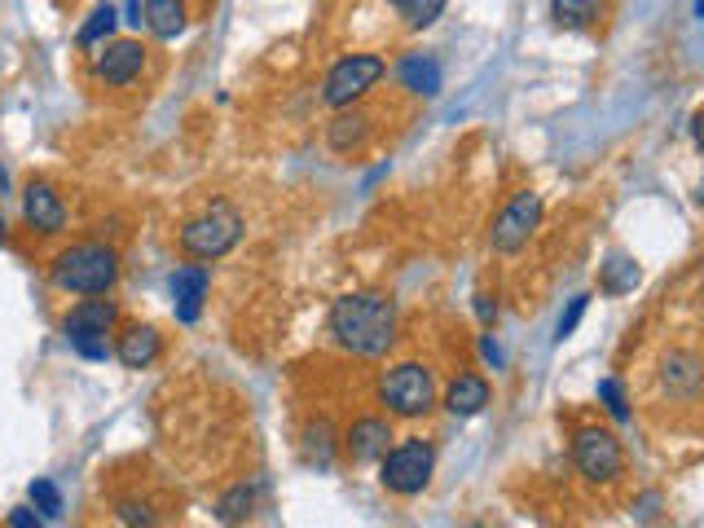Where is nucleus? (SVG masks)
Segmentation results:
<instances>
[{"label":"nucleus","mask_w":704,"mask_h":528,"mask_svg":"<svg viewBox=\"0 0 704 528\" xmlns=\"http://www.w3.org/2000/svg\"><path fill=\"white\" fill-rule=\"evenodd\" d=\"M692 136H696V145H701V154H704V111L696 115V124H692Z\"/></svg>","instance_id":"72a5a7b5"},{"label":"nucleus","mask_w":704,"mask_h":528,"mask_svg":"<svg viewBox=\"0 0 704 528\" xmlns=\"http://www.w3.org/2000/svg\"><path fill=\"white\" fill-rule=\"evenodd\" d=\"M661 384L670 396H696L704 388V362L692 353H670L661 362Z\"/></svg>","instance_id":"dca6fc26"},{"label":"nucleus","mask_w":704,"mask_h":528,"mask_svg":"<svg viewBox=\"0 0 704 528\" xmlns=\"http://www.w3.org/2000/svg\"><path fill=\"white\" fill-rule=\"evenodd\" d=\"M401 84H405L410 93L436 98V93H441V67H436V58H428V53H410V58L401 62Z\"/></svg>","instance_id":"6ab92c4d"},{"label":"nucleus","mask_w":704,"mask_h":528,"mask_svg":"<svg viewBox=\"0 0 704 528\" xmlns=\"http://www.w3.org/2000/svg\"><path fill=\"white\" fill-rule=\"evenodd\" d=\"M4 234H9V230H4V212H0V243H4Z\"/></svg>","instance_id":"c9c22d12"},{"label":"nucleus","mask_w":704,"mask_h":528,"mask_svg":"<svg viewBox=\"0 0 704 528\" xmlns=\"http://www.w3.org/2000/svg\"><path fill=\"white\" fill-rule=\"evenodd\" d=\"M551 9L564 27H590L603 13V0H551Z\"/></svg>","instance_id":"393cba45"},{"label":"nucleus","mask_w":704,"mask_h":528,"mask_svg":"<svg viewBox=\"0 0 704 528\" xmlns=\"http://www.w3.org/2000/svg\"><path fill=\"white\" fill-rule=\"evenodd\" d=\"M31 507L44 516V520H58L62 516V494L53 480H31Z\"/></svg>","instance_id":"a878e982"},{"label":"nucleus","mask_w":704,"mask_h":528,"mask_svg":"<svg viewBox=\"0 0 704 528\" xmlns=\"http://www.w3.org/2000/svg\"><path fill=\"white\" fill-rule=\"evenodd\" d=\"M123 13H128L123 22H132V27H141V22H145V9H141V0H123Z\"/></svg>","instance_id":"473e14b6"},{"label":"nucleus","mask_w":704,"mask_h":528,"mask_svg":"<svg viewBox=\"0 0 704 528\" xmlns=\"http://www.w3.org/2000/svg\"><path fill=\"white\" fill-rule=\"evenodd\" d=\"M537 221H542V199L533 194V190H520L497 216H493V230H489V247L493 252H502V256H515L529 238H533V230H537Z\"/></svg>","instance_id":"1a4fd4ad"},{"label":"nucleus","mask_w":704,"mask_h":528,"mask_svg":"<svg viewBox=\"0 0 704 528\" xmlns=\"http://www.w3.org/2000/svg\"><path fill=\"white\" fill-rule=\"evenodd\" d=\"M115 27H119V9L115 4H98L93 13H89V22L80 27V35H76V44L89 53V49H102L111 35H115Z\"/></svg>","instance_id":"aec40b11"},{"label":"nucleus","mask_w":704,"mask_h":528,"mask_svg":"<svg viewBox=\"0 0 704 528\" xmlns=\"http://www.w3.org/2000/svg\"><path fill=\"white\" fill-rule=\"evenodd\" d=\"M586 304H590V295H577V299H573V304H569V313H564V317H560V335H555V339H569V335H573V331H577V322H582V317H586Z\"/></svg>","instance_id":"cd10ccee"},{"label":"nucleus","mask_w":704,"mask_h":528,"mask_svg":"<svg viewBox=\"0 0 704 528\" xmlns=\"http://www.w3.org/2000/svg\"><path fill=\"white\" fill-rule=\"evenodd\" d=\"M484 405H489V384L480 375H459L445 393V409L459 414V418H475Z\"/></svg>","instance_id":"f3484780"},{"label":"nucleus","mask_w":704,"mask_h":528,"mask_svg":"<svg viewBox=\"0 0 704 528\" xmlns=\"http://www.w3.org/2000/svg\"><path fill=\"white\" fill-rule=\"evenodd\" d=\"M4 194H9V172L0 167V199H4Z\"/></svg>","instance_id":"f704fd0d"},{"label":"nucleus","mask_w":704,"mask_h":528,"mask_svg":"<svg viewBox=\"0 0 704 528\" xmlns=\"http://www.w3.org/2000/svg\"><path fill=\"white\" fill-rule=\"evenodd\" d=\"M115 322L119 308L102 295H84L67 317H62V335L71 344V353H80L84 362H107L115 357Z\"/></svg>","instance_id":"20e7f679"},{"label":"nucleus","mask_w":704,"mask_h":528,"mask_svg":"<svg viewBox=\"0 0 704 528\" xmlns=\"http://www.w3.org/2000/svg\"><path fill=\"white\" fill-rule=\"evenodd\" d=\"M573 463H577V471L586 476L590 485H612L625 471L621 440L612 431H603V427H582L573 436Z\"/></svg>","instance_id":"6e6552de"},{"label":"nucleus","mask_w":704,"mask_h":528,"mask_svg":"<svg viewBox=\"0 0 704 528\" xmlns=\"http://www.w3.org/2000/svg\"><path fill=\"white\" fill-rule=\"evenodd\" d=\"M255 485H234L221 502H217V520H225V525H238V520H247L251 511H255Z\"/></svg>","instance_id":"4be33fe9"},{"label":"nucleus","mask_w":704,"mask_h":528,"mask_svg":"<svg viewBox=\"0 0 704 528\" xmlns=\"http://www.w3.org/2000/svg\"><path fill=\"white\" fill-rule=\"evenodd\" d=\"M304 449H309V458H313L318 467H331V454H335V431H331V423H326V418L309 423V431H304Z\"/></svg>","instance_id":"b1692460"},{"label":"nucleus","mask_w":704,"mask_h":528,"mask_svg":"<svg viewBox=\"0 0 704 528\" xmlns=\"http://www.w3.org/2000/svg\"><path fill=\"white\" fill-rule=\"evenodd\" d=\"M475 317H480L484 326H493V317H497V304H493L489 295H475Z\"/></svg>","instance_id":"7c9ffc66"},{"label":"nucleus","mask_w":704,"mask_h":528,"mask_svg":"<svg viewBox=\"0 0 704 528\" xmlns=\"http://www.w3.org/2000/svg\"><path fill=\"white\" fill-rule=\"evenodd\" d=\"M388 440H392V427L383 418H356L349 431H344V454L352 463H379L388 454Z\"/></svg>","instance_id":"4468645a"},{"label":"nucleus","mask_w":704,"mask_h":528,"mask_svg":"<svg viewBox=\"0 0 704 528\" xmlns=\"http://www.w3.org/2000/svg\"><path fill=\"white\" fill-rule=\"evenodd\" d=\"M40 525H44V516L31 511V507H13L9 511V528H40Z\"/></svg>","instance_id":"c756f323"},{"label":"nucleus","mask_w":704,"mask_h":528,"mask_svg":"<svg viewBox=\"0 0 704 528\" xmlns=\"http://www.w3.org/2000/svg\"><path fill=\"white\" fill-rule=\"evenodd\" d=\"M49 282L67 295H111L119 282V252L107 243H76L53 256Z\"/></svg>","instance_id":"f03ea898"},{"label":"nucleus","mask_w":704,"mask_h":528,"mask_svg":"<svg viewBox=\"0 0 704 528\" xmlns=\"http://www.w3.org/2000/svg\"><path fill=\"white\" fill-rule=\"evenodd\" d=\"M480 353H484V362H489V366H493V370H502V348H497V344H493V339H489V335H484V339H480Z\"/></svg>","instance_id":"2f4dec72"},{"label":"nucleus","mask_w":704,"mask_h":528,"mask_svg":"<svg viewBox=\"0 0 704 528\" xmlns=\"http://www.w3.org/2000/svg\"><path fill=\"white\" fill-rule=\"evenodd\" d=\"M370 115L365 111H356V106H340V115L326 124V145L335 150V154H356L365 141H370Z\"/></svg>","instance_id":"2eb2a0df"},{"label":"nucleus","mask_w":704,"mask_h":528,"mask_svg":"<svg viewBox=\"0 0 704 528\" xmlns=\"http://www.w3.org/2000/svg\"><path fill=\"white\" fill-rule=\"evenodd\" d=\"M115 520H123V525H154V511L145 502H119Z\"/></svg>","instance_id":"c85d7f7f"},{"label":"nucleus","mask_w":704,"mask_h":528,"mask_svg":"<svg viewBox=\"0 0 704 528\" xmlns=\"http://www.w3.org/2000/svg\"><path fill=\"white\" fill-rule=\"evenodd\" d=\"M388 4L405 18L410 31H423V27H432L445 13V0H388Z\"/></svg>","instance_id":"412c9836"},{"label":"nucleus","mask_w":704,"mask_h":528,"mask_svg":"<svg viewBox=\"0 0 704 528\" xmlns=\"http://www.w3.org/2000/svg\"><path fill=\"white\" fill-rule=\"evenodd\" d=\"M383 71H388V62L379 53H349V58H340L326 71V80H322V102L335 106V111L352 106L356 98H365L383 80Z\"/></svg>","instance_id":"0eeeda50"},{"label":"nucleus","mask_w":704,"mask_h":528,"mask_svg":"<svg viewBox=\"0 0 704 528\" xmlns=\"http://www.w3.org/2000/svg\"><path fill=\"white\" fill-rule=\"evenodd\" d=\"M141 71H145V44L141 40H107L93 53V67H89V75L102 89H128Z\"/></svg>","instance_id":"9d476101"},{"label":"nucleus","mask_w":704,"mask_h":528,"mask_svg":"<svg viewBox=\"0 0 704 528\" xmlns=\"http://www.w3.org/2000/svg\"><path fill=\"white\" fill-rule=\"evenodd\" d=\"M159 353H163V335L150 322H132L115 335V357L123 370H145L159 362Z\"/></svg>","instance_id":"ddd939ff"},{"label":"nucleus","mask_w":704,"mask_h":528,"mask_svg":"<svg viewBox=\"0 0 704 528\" xmlns=\"http://www.w3.org/2000/svg\"><path fill=\"white\" fill-rule=\"evenodd\" d=\"M696 199H701V203H704V185H701V194H696Z\"/></svg>","instance_id":"4c0bfd02"},{"label":"nucleus","mask_w":704,"mask_h":528,"mask_svg":"<svg viewBox=\"0 0 704 528\" xmlns=\"http://www.w3.org/2000/svg\"><path fill=\"white\" fill-rule=\"evenodd\" d=\"M432 467H436V449L423 436H410L392 454H383V489L414 498L432 485Z\"/></svg>","instance_id":"423d86ee"},{"label":"nucleus","mask_w":704,"mask_h":528,"mask_svg":"<svg viewBox=\"0 0 704 528\" xmlns=\"http://www.w3.org/2000/svg\"><path fill=\"white\" fill-rule=\"evenodd\" d=\"M177 243H181V252H185L190 261H203V264L225 261L238 243H242V216H238L234 203L212 199L199 216H190V221L181 225Z\"/></svg>","instance_id":"7ed1b4c3"},{"label":"nucleus","mask_w":704,"mask_h":528,"mask_svg":"<svg viewBox=\"0 0 704 528\" xmlns=\"http://www.w3.org/2000/svg\"><path fill=\"white\" fill-rule=\"evenodd\" d=\"M208 286H212V277H208L203 264H177V273H172V313H177L181 326H194V322H199L203 299H208Z\"/></svg>","instance_id":"f8f14e48"},{"label":"nucleus","mask_w":704,"mask_h":528,"mask_svg":"<svg viewBox=\"0 0 704 528\" xmlns=\"http://www.w3.org/2000/svg\"><path fill=\"white\" fill-rule=\"evenodd\" d=\"M326 326L344 353L374 362L396 344V304L379 291H352L331 304Z\"/></svg>","instance_id":"f257e3e1"},{"label":"nucleus","mask_w":704,"mask_h":528,"mask_svg":"<svg viewBox=\"0 0 704 528\" xmlns=\"http://www.w3.org/2000/svg\"><path fill=\"white\" fill-rule=\"evenodd\" d=\"M599 400L607 405V414H612L616 423H625V418H630V405H625V393H621V384H616V379H599Z\"/></svg>","instance_id":"bb28decb"},{"label":"nucleus","mask_w":704,"mask_h":528,"mask_svg":"<svg viewBox=\"0 0 704 528\" xmlns=\"http://www.w3.org/2000/svg\"><path fill=\"white\" fill-rule=\"evenodd\" d=\"M145 27L154 40H177L185 31V0H145Z\"/></svg>","instance_id":"a211bd4d"},{"label":"nucleus","mask_w":704,"mask_h":528,"mask_svg":"<svg viewBox=\"0 0 704 528\" xmlns=\"http://www.w3.org/2000/svg\"><path fill=\"white\" fill-rule=\"evenodd\" d=\"M696 18H704V0H696Z\"/></svg>","instance_id":"e433bc0d"},{"label":"nucleus","mask_w":704,"mask_h":528,"mask_svg":"<svg viewBox=\"0 0 704 528\" xmlns=\"http://www.w3.org/2000/svg\"><path fill=\"white\" fill-rule=\"evenodd\" d=\"M638 286V264L625 261V256H612V261L603 264V291L607 295H625V291H634Z\"/></svg>","instance_id":"5701e85b"},{"label":"nucleus","mask_w":704,"mask_h":528,"mask_svg":"<svg viewBox=\"0 0 704 528\" xmlns=\"http://www.w3.org/2000/svg\"><path fill=\"white\" fill-rule=\"evenodd\" d=\"M22 221H27V230H36L44 238L62 234L67 230V203H62V194L49 181H27V190H22Z\"/></svg>","instance_id":"9b49d317"},{"label":"nucleus","mask_w":704,"mask_h":528,"mask_svg":"<svg viewBox=\"0 0 704 528\" xmlns=\"http://www.w3.org/2000/svg\"><path fill=\"white\" fill-rule=\"evenodd\" d=\"M379 400L396 414V418H423L436 405V379L428 366L419 362H401L379 379Z\"/></svg>","instance_id":"39448f33"}]
</instances>
